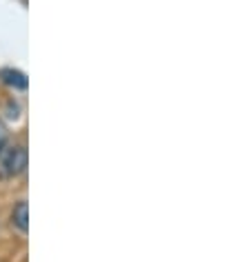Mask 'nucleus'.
Listing matches in <instances>:
<instances>
[{
	"mask_svg": "<svg viewBox=\"0 0 249 262\" xmlns=\"http://www.w3.org/2000/svg\"><path fill=\"white\" fill-rule=\"evenodd\" d=\"M27 169V149L23 145H5L0 149V178L11 180Z\"/></svg>",
	"mask_w": 249,
	"mask_h": 262,
	"instance_id": "1",
	"label": "nucleus"
},
{
	"mask_svg": "<svg viewBox=\"0 0 249 262\" xmlns=\"http://www.w3.org/2000/svg\"><path fill=\"white\" fill-rule=\"evenodd\" d=\"M0 80H3L7 87H11L14 91H25L29 87L27 76L23 74L20 69H11V67H3L0 69Z\"/></svg>",
	"mask_w": 249,
	"mask_h": 262,
	"instance_id": "2",
	"label": "nucleus"
},
{
	"mask_svg": "<svg viewBox=\"0 0 249 262\" xmlns=\"http://www.w3.org/2000/svg\"><path fill=\"white\" fill-rule=\"evenodd\" d=\"M11 225H14L23 235H27L29 231V207L27 200H20L11 211Z\"/></svg>",
	"mask_w": 249,
	"mask_h": 262,
	"instance_id": "3",
	"label": "nucleus"
},
{
	"mask_svg": "<svg viewBox=\"0 0 249 262\" xmlns=\"http://www.w3.org/2000/svg\"><path fill=\"white\" fill-rule=\"evenodd\" d=\"M7 138H9V134H7V127H5V122L0 120V149H3L5 145H7Z\"/></svg>",
	"mask_w": 249,
	"mask_h": 262,
	"instance_id": "4",
	"label": "nucleus"
}]
</instances>
